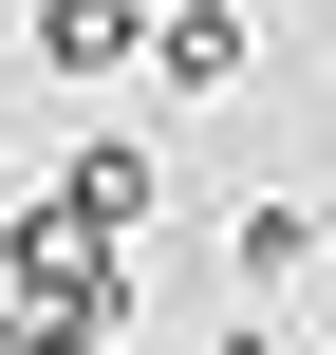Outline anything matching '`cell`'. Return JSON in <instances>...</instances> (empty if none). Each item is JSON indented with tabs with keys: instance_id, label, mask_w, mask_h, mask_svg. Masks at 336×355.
Instances as JSON below:
<instances>
[{
	"instance_id": "cell-1",
	"label": "cell",
	"mask_w": 336,
	"mask_h": 355,
	"mask_svg": "<svg viewBox=\"0 0 336 355\" xmlns=\"http://www.w3.org/2000/svg\"><path fill=\"white\" fill-rule=\"evenodd\" d=\"M0 300H19V318H56L75 355H112V337H131V300H150V281H131V243H112V225H75V206L37 187V206L0 225Z\"/></svg>"
},
{
	"instance_id": "cell-2",
	"label": "cell",
	"mask_w": 336,
	"mask_h": 355,
	"mask_svg": "<svg viewBox=\"0 0 336 355\" xmlns=\"http://www.w3.org/2000/svg\"><path fill=\"white\" fill-rule=\"evenodd\" d=\"M243 56H262L243 0H168V19H150V75H168V94H243Z\"/></svg>"
},
{
	"instance_id": "cell-3",
	"label": "cell",
	"mask_w": 336,
	"mask_h": 355,
	"mask_svg": "<svg viewBox=\"0 0 336 355\" xmlns=\"http://www.w3.org/2000/svg\"><path fill=\"white\" fill-rule=\"evenodd\" d=\"M37 75H131V0H37Z\"/></svg>"
},
{
	"instance_id": "cell-4",
	"label": "cell",
	"mask_w": 336,
	"mask_h": 355,
	"mask_svg": "<svg viewBox=\"0 0 336 355\" xmlns=\"http://www.w3.org/2000/svg\"><path fill=\"white\" fill-rule=\"evenodd\" d=\"M224 262H243V281H262V300H281V281H318V225H299V206H281V187H262V206H243V243H224Z\"/></svg>"
}]
</instances>
